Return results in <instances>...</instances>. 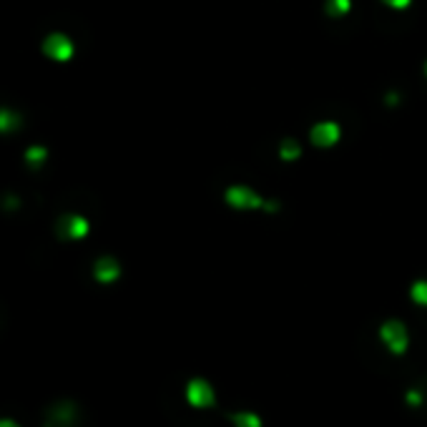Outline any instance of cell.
<instances>
[{"label":"cell","instance_id":"1","mask_svg":"<svg viewBox=\"0 0 427 427\" xmlns=\"http://www.w3.org/2000/svg\"><path fill=\"white\" fill-rule=\"evenodd\" d=\"M380 340L385 342V347L392 352V355H405L408 352V344H410V335H408V327L397 319H390L380 327Z\"/></svg>","mask_w":427,"mask_h":427},{"label":"cell","instance_id":"2","mask_svg":"<svg viewBox=\"0 0 427 427\" xmlns=\"http://www.w3.org/2000/svg\"><path fill=\"white\" fill-rule=\"evenodd\" d=\"M186 402L196 410L214 408L217 392H214V387H211V382L204 380V377H194V380H189V385H186Z\"/></svg>","mask_w":427,"mask_h":427},{"label":"cell","instance_id":"3","mask_svg":"<svg viewBox=\"0 0 427 427\" xmlns=\"http://www.w3.org/2000/svg\"><path fill=\"white\" fill-rule=\"evenodd\" d=\"M43 56L51 60H56V63H68V60L73 58V40L68 38L66 33H51L43 38Z\"/></svg>","mask_w":427,"mask_h":427},{"label":"cell","instance_id":"4","mask_svg":"<svg viewBox=\"0 0 427 427\" xmlns=\"http://www.w3.org/2000/svg\"><path fill=\"white\" fill-rule=\"evenodd\" d=\"M226 204L234 206V209H262L264 199L246 186H229L226 189Z\"/></svg>","mask_w":427,"mask_h":427},{"label":"cell","instance_id":"5","mask_svg":"<svg viewBox=\"0 0 427 427\" xmlns=\"http://www.w3.org/2000/svg\"><path fill=\"white\" fill-rule=\"evenodd\" d=\"M88 229H91L88 219L78 217V214H66V217L58 219V234L63 239H71V242L83 239L88 234Z\"/></svg>","mask_w":427,"mask_h":427},{"label":"cell","instance_id":"6","mask_svg":"<svg viewBox=\"0 0 427 427\" xmlns=\"http://www.w3.org/2000/svg\"><path fill=\"white\" fill-rule=\"evenodd\" d=\"M340 126L335 124V121H322V124H317L315 128H312V133H309V138H312V144L319 146V149H327V146H335L337 141H340Z\"/></svg>","mask_w":427,"mask_h":427},{"label":"cell","instance_id":"7","mask_svg":"<svg viewBox=\"0 0 427 427\" xmlns=\"http://www.w3.org/2000/svg\"><path fill=\"white\" fill-rule=\"evenodd\" d=\"M93 276L99 279L101 284H113L121 276V267L113 256H101L96 267H93Z\"/></svg>","mask_w":427,"mask_h":427},{"label":"cell","instance_id":"8","mask_svg":"<svg viewBox=\"0 0 427 427\" xmlns=\"http://www.w3.org/2000/svg\"><path fill=\"white\" fill-rule=\"evenodd\" d=\"M73 420H76V408L68 405V402H63V405H58V408L53 410L48 427H71Z\"/></svg>","mask_w":427,"mask_h":427},{"label":"cell","instance_id":"9","mask_svg":"<svg viewBox=\"0 0 427 427\" xmlns=\"http://www.w3.org/2000/svg\"><path fill=\"white\" fill-rule=\"evenodd\" d=\"M231 422H234V427H264L262 415L251 412V410H244V412H234V415H231Z\"/></svg>","mask_w":427,"mask_h":427},{"label":"cell","instance_id":"10","mask_svg":"<svg viewBox=\"0 0 427 427\" xmlns=\"http://www.w3.org/2000/svg\"><path fill=\"white\" fill-rule=\"evenodd\" d=\"M20 128V113L13 108H0V133H10Z\"/></svg>","mask_w":427,"mask_h":427},{"label":"cell","instance_id":"11","mask_svg":"<svg viewBox=\"0 0 427 427\" xmlns=\"http://www.w3.org/2000/svg\"><path fill=\"white\" fill-rule=\"evenodd\" d=\"M46 158H48V149H46V146L33 144V146H28V149H26V164L33 166V169H40V166L46 164Z\"/></svg>","mask_w":427,"mask_h":427},{"label":"cell","instance_id":"12","mask_svg":"<svg viewBox=\"0 0 427 427\" xmlns=\"http://www.w3.org/2000/svg\"><path fill=\"white\" fill-rule=\"evenodd\" d=\"M299 153H302V149H299V144L292 141V138H287V141L282 144V149H279V156H282L284 161H296Z\"/></svg>","mask_w":427,"mask_h":427},{"label":"cell","instance_id":"13","mask_svg":"<svg viewBox=\"0 0 427 427\" xmlns=\"http://www.w3.org/2000/svg\"><path fill=\"white\" fill-rule=\"evenodd\" d=\"M349 6H352L349 0H327V3H324V10H327L332 18H340V15L347 13Z\"/></svg>","mask_w":427,"mask_h":427},{"label":"cell","instance_id":"14","mask_svg":"<svg viewBox=\"0 0 427 427\" xmlns=\"http://www.w3.org/2000/svg\"><path fill=\"white\" fill-rule=\"evenodd\" d=\"M410 296H412L415 304H420V307H427V282H415L412 290H410Z\"/></svg>","mask_w":427,"mask_h":427},{"label":"cell","instance_id":"15","mask_svg":"<svg viewBox=\"0 0 427 427\" xmlns=\"http://www.w3.org/2000/svg\"><path fill=\"white\" fill-rule=\"evenodd\" d=\"M405 402H408L410 408H420V405H425V394L420 392V390H408L405 392Z\"/></svg>","mask_w":427,"mask_h":427},{"label":"cell","instance_id":"16","mask_svg":"<svg viewBox=\"0 0 427 427\" xmlns=\"http://www.w3.org/2000/svg\"><path fill=\"white\" fill-rule=\"evenodd\" d=\"M382 3H387L390 8H397V10H402V8H408L412 0H382Z\"/></svg>","mask_w":427,"mask_h":427},{"label":"cell","instance_id":"17","mask_svg":"<svg viewBox=\"0 0 427 427\" xmlns=\"http://www.w3.org/2000/svg\"><path fill=\"white\" fill-rule=\"evenodd\" d=\"M0 427H20L18 422H13V420H0Z\"/></svg>","mask_w":427,"mask_h":427},{"label":"cell","instance_id":"18","mask_svg":"<svg viewBox=\"0 0 427 427\" xmlns=\"http://www.w3.org/2000/svg\"><path fill=\"white\" fill-rule=\"evenodd\" d=\"M387 103L390 106H397V96H394V93H390V96H387Z\"/></svg>","mask_w":427,"mask_h":427},{"label":"cell","instance_id":"19","mask_svg":"<svg viewBox=\"0 0 427 427\" xmlns=\"http://www.w3.org/2000/svg\"><path fill=\"white\" fill-rule=\"evenodd\" d=\"M425 73H427V60H425Z\"/></svg>","mask_w":427,"mask_h":427}]
</instances>
